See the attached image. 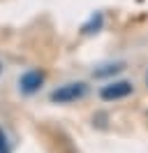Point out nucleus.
<instances>
[{"mask_svg":"<svg viewBox=\"0 0 148 153\" xmlns=\"http://www.w3.org/2000/svg\"><path fill=\"white\" fill-rule=\"evenodd\" d=\"M42 84H44V74L37 72V70L26 72V74L21 76V91H23V93H35Z\"/></svg>","mask_w":148,"mask_h":153,"instance_id":"nucleus-3","label":"nucleus"},{"mask_svg":"<svg viewBox=\"0 0 148 153\" xmlns=\"http://www.w3.org/2000/svg\"><path fill=\"white\" fill-rule=\"evenodd\" d=\"M146 84H148V76H146Z\"/></svg>","mask_w":148,"mask_h":153,"instance_id":"nucleus-5","label":"nucleus"},{"mask_svg":"<svg viewBox=\"0 0 148 153\" xmlns=\"http://www.w3.org/2000/svg\"><path fill=\"white\" fill-rule=\"evenodd\" d=\"M86 93V84H67V86L58 88L51 93V100L53 102H74Z\"/></svg>","mask_w":148,"mask_h":153,"instance_id":"nucleus-1","label":"nucleus"},{"mask_svg":"<svg viewBox=\"0 0 148 153\" xmlns=\"http://www.w3.org/2000/svg\"><path fill=\"white\" fill-rule=\"evenodd\" d=\"M130 93H132V84H127V81H116V84H109V86L102 88L104 100H118V97H125Z\"/></svg>","mask_w":148,"mask_h":153,"instance_id":"nucleus-2","label":"nucleus"},{"mask_svg":"<svg viewBox=\"0 0 148 153\" xmlns=\"http://www.w3.org/2000/svg\"><path fill=\"white\" fill-rule=\"evenodd\" d=\"M0 153H7V144H5V134L0 130Z\"/></svg>","mask_w":148,"mask_h":153,"instance_id":"nucleus-4","label":"nucleus"}]
</instances>
